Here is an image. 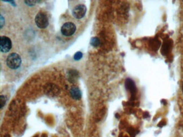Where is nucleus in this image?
Here are the masks:
<instances>
[{
    "label": "nucleus",
    "instance_id": "obj_3",
    "mask_svg": "<svg viewBox=\"0 0 183 137\" xmlns=\"http://www.w3.org/2000/svg\"><path fill=\"white\" fill-rule=\"evenodd\" d=\"M76 30V26L71 22L65 23L61 27V33L65 36H71L74 33Z\"/></svg>",
    "mask_w": 183,
    "mask_h": 137
},
{
    "label": "nucleus",
    "instance_id": "obj_8",
    "mask_svg": "<svg viewBox=\"0 0 183 137\" xmlns=\"http://www.w3.org/2000/svg\"><path fill=\"white\" fill-rule=\"evenodd\" d=\"M90 43L94 47H98L100 45V40L97 37H94L92 39Z\"/></svg>",
    "mask_w": 183,
    "mask_h": 137
},
{
    "label": "nucleus",
    "instance_id": "obj_14",
    "mask_svg": "<svg viewBox=\"0 0 183 137\" xmlns=\"http://www.w3.org/2000/svg\"><path fill=\"white\" fill-rule=\"evenodd\" d=\"M182 91H183V86H182Z\"/></svg>",
    "mask_w": 183,
    "mask_h": 137
},
{
    "label": "nucleus",
    "instance_id": "obj_11",
    "mask_svg": "<svg viewBox=\"0 0 183 137\" xmlns=\"http://www.w3.org/2000/svg\"><path fill=\"white\" fill-rule=\"evenodd\" d=\"M37 2L36 1H25V3L29 6H33Z\"/></svg>",
    "mask_w": 183,
    "mask_h": 137
},
{
    "label": "nucleus",
    "instance_id": "obj_13",
    "mask_svg": "<svg viewBox=\"0 0 183 137\" xmlns=\"http://www.w3.org/2000/svg\"><path fill=\"white\" fill-rule=\"evenodd\" d=\"M165 124H166V123L164 122H161L158 125V126H159V127H162L163 126H164V125H165Z\"/></svg>",
    "mask_w": 183,
    "mask_h": 137
},
{
    "label": "nucleus",
    "instance_id": "obj_5",
    "mask_svg": "<svg viewBox=\"0 0 183 137\" xmlns=\"http://www.w3.org/2000/svg\"><path fill=\"white\" fill-rule=\"evenodd\" d=\"M87 12V7L83 4H79L75 7L73 11V15L76 19H81Z\"/></svg>",
    "mask_w": 183,
    "mask_h": 137
},
{
    "label": "nucleus",
    "instance_id": "obj_2",
    "mask_svg": "<svg viewBox=\"0 0 183 137\" xmlns=\"http://www.w3.org/2000/svg\"><path fill=\"white\" fill-rule=\"evenodd\" d=\"M35 22L37 26L41 29L46 28L48 25L49 21L47 15L44 13H38L35 18Z\"/></svg>",
    "mask_w": 183,
    "mask_h": 137
},
{
    "label": "nucleus",
    "instance_id": "obj_7",
    "mask_svg": "<svg viewBox=\"0 0 183 137\" xmlns=\"http://www.w3.org/2000/svg\"><path fill=\"white\" fill-rule=\"evenodd\" d=\"M126 87L128 90H129L131 93L135 94L136 92V88L134 82L131 79H127L126 81Z\"/></svg>",
    "mask_w": 183,
    "mask_h": 137
},
{
    "label": "nucleus",
    "instance_id": "obj_9",
    "mask_svg": "<svg viewBox=\"0 0 183 137\" xmlns=\"http://www.w3.org/2000/svg\"><path fill=\"white\" fill-rule=\"evenodd\" d=\"M82 56H83V54L80 51H78L75 54L74 59L75 61H79L82 58Z\"/></svg>",
    "mask_w": 183,
    "mask_h": 137
},
{
    "label": "nucleus",
    "instance_id": "obj_4",
    "mask_svg": "<svg viewBox=\"0 0 183 137\" xmlns=\"http://www.w3.org/2000/svg\"><path fill=\"white\" fill-rule=\"evenodd\" d=\"M12 47V43L10 39L5 37L2 36L0 41V50L2 53H8Z\"/></svg>",
    "mask_w": 183,
    "mask_h": 137
},
{
    "label": "nucleus",
    "instance_id": "obj_12",
    "mask_svg": "<svg viewBox=\"0 0 183 137\" xmlns=\"http://www.w3.org/2000/svg\"><path fill=\"white\" fill-rule=\"evenodd\" d=\"M0 21H1V29L2 28V27L3 26V25L5 24V19L3 17L2 15H1L0 16Z\"/></svg>",
    "mask_w": 183,
    "mask_h": 137
},
{
    "label": "nucleus",
    "instance_id": "obj_1",
    "mask_svg": "<svg viewBox=\"0 0 183 137\" xmlns=\"http://www.w3.org/2000/svg\"><path fill=\"white\" fill-rule=\"evenodd\" d=\"M22 63V60L19 55L16 53H11L9 54L7 59V64L9 68L16 69L20 66Z\"/></svg>",
    "mask_w": 183,
    "mask_h": 137
},
{
    "label": "nucleus",
    "instance_id": "obj_6",
    "mask_svg": "<svg viewBox=\"0 0 183 137\" xmlns=\"http://www.w3.org/2000/svg\"><path fill=\"white\" fill-rule=\"evenodd\" d=\"M70 95L75 100H79L82 96L81 90L76 87H71L70 90Z\"/></svg>",
    "mask_w": 183,
    "mask_h": 137
},
{
    "label": "nucleus",
    "instance_id": "obj_10",
    "mask_svg": "<svg viewBox=\"0 0 183 137\" xmlns=\"http://www.w3.org/2000/svg\"><path fill=\"white\" fill-rule=\"evenodd\" d=\"M0 103H1V108H2L4 106L7 101V98L5 97V96L1 95L0 97Z\"/></svg>",
    "mask_w": 183,
    "mask_h": 137
}]
</instances>
